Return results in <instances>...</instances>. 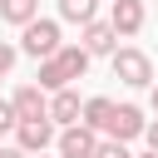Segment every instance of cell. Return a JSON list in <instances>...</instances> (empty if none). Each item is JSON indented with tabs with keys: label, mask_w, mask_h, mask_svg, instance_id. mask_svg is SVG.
<instances>
[{
	"label": "cell",
	"mask_w": 158,
	"mask_h": 158,
	"mask_svg": "<svg viewBox=\"0 0 158 158\" xmlns=\"http://www.w3.org/2000/svg\"><path fill=\"white\" fill-rule=\"evenodd\" d=\"M64 49V40H59V20H30L25 30H20V54H30V59H54Z\"/></svg>",
	"instance_id": "1"
},
{
	"label": "cell",
	"mask_w": 158,
	"mask_h": 158,
	"mask_svg": "<svg viewBox=\"0 0 158 158\" xmlns=\"http://www.w3.org/2000/svg\"><path fill=\"white\" fill-rule=\"evenodd\" d=\"M109 64H114V79H118V84H128V89H153V59H148L143 49L123 44Z\"/></svg>",
	"instance_id": "2"
},
{
	"label": "cell",
	"mask_w": 158,
	"mask_h": 158,
	"mask_svg": "<svg viewBox=\"0 0 158 158\" xmlns=\"http://www.w3.org/2000/svg\"><path fill=\"white\" fill-rule=\"evenodd\" d=\"M54 148H59V158H94V153H99V128L69 123V128H59Z\"/></svg>",
	"instance_id": "3"
},
{
	"label": "cell",
	"mask_w": 158,
	"mask_h": 158,
	"mask_svg": "<svg viewBox=\"0 0 158 158\" xmlns=\"http://www.w3.org/2000/svg\"><path fill=\"white\" fill-rule=\"evenodd\" d=\"M54 138H59V133H54V118H20V128H15V143H20L30 158L44 153Z\"/></svg>",
	"instance_id": "4"
},
{
	"label": "cell",
	"mask_w": 158,
	"mask_h": 158,
	"mask_svg": "<svg viewBox=\"0 0 158 158\" xmlns=\"http://www.w3.org/2000/svg\"><path fill=\"white\" fill-rule=\"evenodd\" d=\"M143 128H148L143 109H138V104H118L104 133H109V138H118V143H128V138H143Z\"/></svg>",
	"instance_id": "5"
},
{
	"label": "cell",
	"mask_w": 158,
	"mask_h": 158,
	"mask_svg": "<svg viewBox=\"0 0 158 158\" xmlns=\"http://www.w3.org/2000/svg\"><path fill=\"white\" fill-rule=\"evenodd\" d=\"M109 20H114V30L123 40H133L148 25V10H143V0H109Z\"/></svg>",
	"instance_id": "6"
},
{
	"label": "cell",
	"mask_w": 158,
	"mask_h": 158,
	"mask_svg": "<svg viewBox=\"0 0 158 158\" xmlns=\"http://www.w3.org/2000/svg\"><path fill=\"white\" fill-rule=\"evenodd\" d=\"M118 40H123V35L114 30V20H89V25H84V49H89V54H109V59H114V54H118Z\"/></svg>",
	"instance_id": "7"
},
{
	"label": "cell",
	"mask_w": 158,
	"mask_h": 158,
	"mask_svg": "<svg viewBox=\"0 0 158 158\" xmlns=\"http://www.w3.org/2000/svg\"><path fill=\"white\" fill-rule=\"evenodd\" d=\"M10 104H15L20 118H49V94H44L40 84H20V89L10 94Z\"/></svg>",
	"instance_id": "8"
},
{
	"label": "cell",
	"mask_w": 158,
	"mask_h": 158,
	"mask_svg": "<svg viewBox=\"0 0 158 158\" xmlns=\"http://www.w3.org/2000/svg\"><path fill=\"white\" fill-rule=\"evenodd\" d=\"M49 118H54L59 128H69V123H84V104H79V94H74V89H59V94H49Z\"/></svg>",
	"instance_id": "9"
},
{
	"label": "cell",
	"mask_w": 158,
	"mask_h": 158,
	"mask_svg": "<svg viewBox=\"0 0 158 158\" xmlns=\"http://www.w3.org/2000/svg\"><path fill=\"white\" fill-rule=\"evenodd\" d=\"M35 79H40V89H44V94L69 89V69H64V59H59V54H54V59H40V74H35Z\"/></svg>",
	"instance_id": "10"
},
{
	"label": "cell",
	"mask_w": 158,
	"mask_h": 158,
	"mask_svg": "<svg viewBox=\"0 0 158 158\" xmlns=\"http://www.w3.org/2000/svg\"><path fill=\"white\" fill-rule=\"evenodd\" d=\"M0 20L15 25V30H25L30 20H40V0H0Z\"/></svg>",
	"instance_id": "11"
},
{
	"label": "cell",
	"mask_w": 158,
	"mask_h": 158,
	"mask_svg": "<svg viewBox=\"0 0 158 158\" xmlns=\"http://www.w3.org/2000/svg\"><path fill=\"white\" fill-rule=\"evenodd\" d=\"M114 109H118L114 99H104V94H94V99H84V123L104 133V128H109V118H114Z\"/></svg>",
	"instance_id": "12"
},
{
	"label": "cell",
	"mask_w": 158,
	"mask_h": 158,
	"mask_svg": "<svg viewBox=\"0 0 158 158\" xmlns=\"http://www.w3.org/2000/svg\"><path fill=\"white\" fill-rule=\"evenodd\" d=\"M59 20H69V25H89V20H99V0H59Z\"/></svg>",
	"instance_id": "13"
},
{
	"label": "cell",
	"mask_w": 158,
	"mask_h": 158,
	"mask_svg": "<svg viewBox=\"0 0 158 158\" xmlns=\"http://www.w3.org/2000/svg\"><path fill=\"white\" fill-rule=\"evenodd\" d=\"M59 59H64L69 79H84V74H89V59H94V54H89L84 44H64V49H59Z\"/></svg>",
	"instance_id": "14"
},
{
	"label": "cell",
	"mask_w": 158,
	"mask_h": 158,
	"mask_svg": "<svg viewBox=\"0 0 158 158\" xmlns=\"http://www.w3.org/2000/svg\"><path fill=\"white\" fill-rule=\"evenodd\" d=\"M15 128H20V114L10 99H0V133H15Z\"/></svg>",
	"instance_id": "15"
},
{
	"label": "cell",
	"mask_w": 158,
	"mask_h": 158,
	"mask_svg": "<svg viewBox=\"0 0 158 158\" xmlns=\"http://www.w3.org/2000/svg\"><path fill=\"white\" fill-rule=\"evenodd\" d=\"M94 158H133V153H128V143H118V138H104Z\"/></svg>",
	"instance_id": "16"
},
{
	"label": "cell",
	"mask_w": 158,
	"mask_h": 158,
	"mask_svg": "<svg viewBox=\"0 0 158 158\" xmlns=\"http://www.w3.org/2000/svg\"><path fill=\"white\" fill-rule=\"evenodd\" d=\"M15 59H20V44L0 40V74H10V69H15Z\"/></svg>",
	"instance_id": "17"
},
{
	"label": "cell",
	"mask_w": 158,
	"mask_h": 158,
	"mask_svg": "<svg viewBox=\"0 0 158 158\" xmlns=\"http://www.w3.org/2000/svg\"><path fill=\"white\" fill-rule=\"evenodd\" d=\"M143 138H148V148H153V153H158V118H153V123H148V128H143Z\"/></svg>",
	"instance_id": "18"
},
{
	"label": "cell",
	"mask_w": 158,
	"mask_h": 158,
	"mask_svg": "<svg viewBox=\"0 0 158 158\" xmlns=\"http://www.w3.org/2000/svg\"><path fill=\"white\" fill-rule=\"evenodd\" d=\"M0 158H30V153H25L20 143H15V148H0Z\"/></svg>",
	"instance_id": "19"
},
{
	"label": "cell",
	"mask_w": 158,
	"mask_h": 158,
	"mask_svg": "<svg viewBox=\"0 0 158 158\" xmlns=\"http://www.w3.org/2000/svg\"><path fill=\"white\" fill-rule=\"evenodd\" d=\"M148 104H153V114H158V84H153V89H148Z\"/></svg>",
	"instance_id": "20"
},
{
	"label": "cell",
	"mask_w": 158,
	"mask_h": 158,
	"mask_svg": "<svg viewBox=\"0 0 158 158\" xmlns=\"http://www.w3.org/2000/svg\"><path fill=\"white\" fill-rule=\"evenodd\" d=\"M133 158H158V153H153V148H148V153H133Z\"/></svg>",
	"instance_id": "21"
},
{
	"label": "cell",
	"mask_w": 158,
	"mask_h": 158,
	"mask_svg": "<svg viewBox=\"0 0 158 158\" xmlns=\"http://www.w3.org/2000/svg\"><path fill=\"white\" fill-rule=\"evenodd\" d=\"M35 158H44V153H35Z\"/></svg>",
	"instance_id": "22"
},
{
	"label": "cell",
	"mask_w": 158,
	"mask_h": 158,
	"mask_svg": "<svg viewBox=\"0 0 158 158\" xmlns=\"http://www.w3.org/2000/svg\"><path fill=\"white\" fill-rule=\"evenodd\" d=\"M0 79H5V74H0Z\"/></svg>",
	"instance_id": "23"
}]
</instances>
